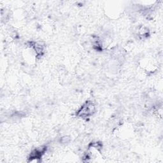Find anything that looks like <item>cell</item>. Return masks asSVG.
Segmentation results:
<instances>
[{
    "label": "cell",
    "instance_id": "cell-1",
    "mask_svg": "<svg viewBox=\"0 0 163 163\" xmlns=\"http://www.w3.org/2000/svg\"><path fill=\"white\" fill-rule=\"evenodd\" d=\"M95 110V106L92 102H86L77 113V115L82 118L88 117L91 115Z\"/></svg>",
    "mask_w": 163,
    "mask_h": 163
},
{
    "label": "cell",
    "instance_id": "cell-2",
    "mask_svg": "<svg viewBox=\"0 0 163 163\" xmlns=\"http://www.w3.org/2000/svg\"><path fill=\"white\" fill-rule=\"evenodd\" d=\"M70 138L69 137H66V136H65V137H63V138H62V143H68L70 142Z\"/></svg>",
    "mask_w": 163,
    "mask_h": 163
}]
</instances>
